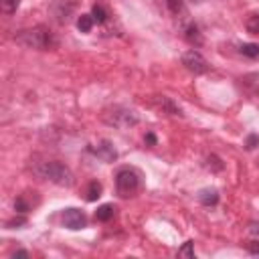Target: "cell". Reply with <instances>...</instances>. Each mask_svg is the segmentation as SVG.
Wrapping results in <instances>:
<instances>
[{
	"label": "cell",
	"mask_w": 259,
	"mask_h": 259,
	"mask_svg": "<svg viewBox=\"0 0 259 259\" xmlns=\"http://www.w3.org/2000/svg\"><path fill=\"white\" fill-rule=\"evenodd\" d=\"M14 40L26 49H40V51H47V49H53L57 47V40L53 38L51 30L47 26H34V28H24V30H18L14 34Z\"/></svg>",
	"instance_id": "obj_1"
},
{
	"label": "cell",
	"mask_w": 259,
	"mask_h": 259,
	"mask_svg": "<svg viewBox=\"0 0 259 259\" xmlns=\"http://www.w3.org/2000/svg\"><path fill=\"white\" fill-rule=\"evenodd\" d=\"M36 174L59 184V186H73L75 182V176L73 172L63 164V162H57V160H49V162H42L38 168H36Z\"/></svg>",
	"instance_id": "obj_2"
},
{
	"label": "cell",
	"mask_w": 259,
	"mask_h": 259,
	"mask_svg": "<svg viewBox=\"0 0 259 259\" xmlns=\"http://www.w3.org/2000/svg\"><path fill=\"white\" fill-rule=\"evenodd\" d=\"M101 119L107 123V125H113V127H132L138 123V113L134 109H127V107H121V105H113V107H107L103 109L101 113Z\"/></svg>",
	"instance_id": "obj_3"
},
{
	"label": "cell",
	"mask_w": 259,
	"mask_h": 259,
	"mask_svg": "<svg viewBox=\"0 0 259 259\" xmlns=\"http://www.w3.org/2000/svg\"><path fill=\"white\" fill-rule=\"evenodd\" d=\"M140 188V174L134 168H121L115 174V190L121 198H130Z\"/></svg>",
	"instance_id": "obj_4"
},
{
	"label": "cell",
	"mask_w": 259,
	"mask_h": 259,
	"mask_svg": "<svg viewBox=\"0 0 259 259\" xmlns=\"http://www.w3.org/2000/svg\"><path fill=\"white\" fill-rule=\"evenodd\" d=\"M61 221H63V227L65 229H71V231H81L87 227V217L81 208H75V206H69L63 210L61 214Z\"/></svg>",
	"instance_id": "obj_5"
},
{
	"label": "cell",
	"mask_w": 259,
	"mask_h": 259,
	"mask_svg": "<svg viewBox=\"0 0 259 259\" xmlns=\"http://www.w3.org/2000/svg\"><path fill=\"white\" fill-rule=\"evenodd\" d=\"M182 65H184L190 73H194V75H202V73L208 71L206 59H204L198 51H194V49H190V51H186V53L182 55Z\"/></svg>",
	"instance_id": "obj_6"
},
{
	"label": "cell",
	"mask_w": 259,
	"mask_h": 259,
	"mask_svg": "<svg viewBox=\"0 0 259 259\" xmlns=\"http://www.w3.org/2000/svg\"><path fill=\"white\" fill-rule=\"evenodd\" d=\"M89 152H93L99 160H103V162H113L115 158H117V152H115V148L111 146V142H107V140H101L97 146H89Z\"/></svg>",
	"instance_id": "obj_7"
},
{
	"label": "cell",
	"mask_w": 259,
	"mask_h": 259,
	"mask_svg": "<svg viewBox=\"0 0 259 259\" xmlns=\"http://www.w3.org/2000/svg\"><path fill=\"white\" fill-rule=\"evenodd\" d=\"M154 103H156L164 113H170V115H184L182 109H180L170 97H166V95H156V97H154Z\"/></svg>",
	"instance_id": "obj_8"
},
{
	"label": "cell",
	"mask_w": 259,
	"mask_h": 259,
	"mask_svg": "<svg viewBox=\"0 0 259 259\" xmlns=\"http://www.w3.org/2000/svg\"><path fill=\"white\" fill-rule=\"evenodd\" d=\"M184 38H186L190 45H194V47H200V45H202V34H200V30H198V26H196L194 22H188V24L184 26Z\"/></svg>",
	"instance_id": "obj_9"
},
{
	"label": "cell",
	"mask_w": 259,
	"mask_h": 259,
	"mask_svg": "<svg viewBox=\"0 0 259 259\" xmlns=\"http://www.w3.org/2000/svg\"><path fill=\"white\" fill-rule=\"evenodd\" d=\"M198 200L204 204V206H212L219 202V192L214 188H204L198 192Z\"/></svg>",
	"instance_id": "obj_10"
},
{
	"label": "cell",
	"mask_w": 259,
	"mask_h": 259,
	"mask_svg": "<svg viewBox=\"0 0 259 259\" xmlns=\"http://www.w3.org/2000/svg\"><path fill=\"white\" fill-rule=\"evenodd\" d=\"M115 217V206L113 204H101L97 210H95V219L101 221V223H107Z\"/></svg>",
	"instance_id": "obj_11"
},
{
	"label": "cell",
	"mask_w": 259,
	"mask_h": 259,
	"mask_svg": "<svg viewBox=\"0 0 259 259\" xmlns=\"http://www.w3.org/2000/svg\"><path fill=\"white\" fill-rule=\"evenodd\" d=\"M101 192H103V186H101V182H97V180H91L89 182V186H87V200L89 202H93V200H97L99 196H101Z\"/></svg>",
	"instance_id": "obj_12"
},
{
	"label": "cell",
	"mask_w": 259,
	"mask_h": 259,
	"mask_svg": "<svg viewBox=\"0 0 259 259\" xmlns=\"http://www.w3.org/2000/svg\"><path fill=\"white\" fill-rule=\"evenodd\" d=\"M239 53L245 55V57H249V59H257L259 57V45H255V42H243L239 47Z\"/></svg>",
	"instance_id": "obj_13"
},
{
	"label": "cell",
	"mask_w": 259,
	"mask_h": 259,
	"mask_svg": "<svg viewBox=\"0 0 259 259\" xmlns=\"http://www.w3.org/2000/svg\"><path fill=\"white\" fill-rule=\"evenodd\" d=\"M93 16L91 14H81L79 18H77V28L81 30V32H89L91 28H93Z\"/></svg>",
	"instance_id": "obj_14"
},
{
	"label": "cell",
	"mask_w": 259,
	"mask_h": 259,
	"mask_svg": "<svg viewBox=\"0 0 259 259\" xmlns=\"http://www.w3.org/2000/svg\"><path fill=\"white\" fill-rule=\"evenodd\" d=\"M91 16H93V20H95L97 24H103V22L107 20V12H105V8H103L101 4H93V8H91Z\"/></svg>",
	"instance_id": "obj_15"
},
{
	"label": "cell",
	"mask_w": 259,
	"mask_h": 259,
	"mask_svg": "<svg viewBox=\"0 0 259 259\" xmlns=\"http://www.w3.org/2000/svg\"><path fill=\"white\" fill-rule=\"evenodd\" d=\"M18 4H20V0H0V10L4 14H12V12H16Z\"/></svg>",
	"instance_id": "obj_16"
},
{
	"label": "cell",
	"mask_w": 259,
	"mask_h": 259,
	"mask_svg": "<svg viewBox=\"0 0 259 259\" xmlns=\"http://www.w3.org/2000/svg\"><path fill=\"white\" fill-rule=\"evenodd\" d=\"M194 243L192 241H186L180 249H178V257H186V259H194Z\"/></svg>",
	"instance_id": "obj_17"
},
{
	"label": "cell",
	"mask_w": 259,
	"mask_h": 259,
	"mask_svg": "<svg viewBox=\"0 0 259 259\" xmlns=\"http://www.w3.org/2000/svg\"><path fill=\"white\" fill-rule=\"evenodd\" d=\"M245 26H247V30H249L251 34H259V14L249 16L247 22H245Z\"/></svg>",
	"instance_id": "obj_18"
},
{
	"label": "cell",
	"mask_w": 259,
	"mask_h": 259,
	"mask_svg": "<svg viewBox=\"0 0 259 259\" xmlns=\"http://www.w3.org/2000/svg\"><path fill=\"white\" fill-rule=\"evenodd\" d=\"M206 166H208L210 170H214V172L223 170V162H221V160H219V156H214V154H210V156L206 158Z\"/></svg>",
	"instance_id": "obj_19"
},
{
	"label": "cell",
	"mask_w": 259,
	"mask_h": 259,
	"mask_svg": "<svg viewBox=\"0 0 259 259\" xmlns=\"http://www.w3.org/2000/svg\"><path fill=\"white\" fill-rule=\"evenodd\" d=\"M166 2H168V8H170L172 14H182V12H184L182 0H166Z\"/></svg>",
	"instance_id": "obj_20"
},
{
	"label": "cell",
	"mask_w": 259,
	"mask_h": 259,
	"mask_svg": "<svg viewBox=\"0 0 259 259\" xmlns=\"http://www.w3.org/2000/svg\"><path fill=\"white\" fill-rule=\"evenodd\" d=\"M14 208H16V212H28L30 210V204L24 200V196H18L14 200Z\"/></svg>",
	"instance_id": "obj_21"
},
{
	"label": "cell",
	"mask_w": 259,
	"mask_h": 259,
	"mask_svg": "<svg viewBox=\"0 0 259 259\" xmlns=\"http://www.w3.org/2000/svg\"><path fill=\"white\" fill-rule=\"evenodd\" d=\"M257 146H259V136L251 134V136L247 138V142H245V148H247V150H255Z\"/></svg>",
	"instance_id": "obj_22"
},
{
	"label": "cell",
	"mask_w": 259,
	"mask_h": 259,
	"mask_svg": "<svg viewBox=\"0 0 259 259\" xmlns=\"http://www.w3.org/2000/svg\"><path fill=\"white\" fill-rule=\"evenodd\" d=\"M247 251H249L251 255H259V243H255V241L247 243Z\"/></svg>",
	"instance_id": "obj_23"
},
{
	"label": "cell",
	"mask_w": 259,
	"mask_h": 259,
	"mask_svg": "<svg viewBox=\"0 0 259 259\" xmlns=\"http://www.w3.org/2000/svg\"><path fill=\"white\" fill-rule=\"evenodd\" d=\"M249 233L259 237V223H249Z\"/></svg>",
	"instance_id": "obj_24"
},
{
	"label": "cell",
	"mask_w": 259,
	"mask_h": 259,
	"mask_svg": "<svg viewBox=\"0 0 259 259\" xmlns=\"http://www.w3.org/2000/svg\"><path fill=\"white\" fill-rule=\"evenodd\" d=\"M24 223H26V219H24V217H20V219H16V221H10V223H8V227H10V229H14V225H16V227H20V225H24Z\"/></svg>",
	"instance_id": "obj_25"
},
{
	"label": "cell",
	"mask_w": 259,
	"mask_h": 259,
	"mask_svg": "<svg viewBox=\"0 0 259 259\" xmlns=\"http://www.w3.org/2000/svg\"><path fill=\"white\" fill-rule=\"evenodd\" d=\"M146 144H150V146H156V136L154 134H146Z\"/></svg>",
	"instance_id": "obj_26"
},
{
	"label": "cell",
	"mask_w": 259,
	"mask_h": 259,
	"mask_svg": "<svg viewBox=\"0 0 259 259\" xmlns=\"http://www.w3.org/2000/svg\"><path fill=\"white\" fill-rule=\"evenodd\" d=\"M12 257H28V251H22V249L20 251H14Z\"/></svg>",
	"instance_id": "obj_27"
},
{
	"label": "cell",
	"mask_w": 259,
	"mask_h": 259,
	"mask_svg": "<svg viewBox=\"0 0 259 259\" xmlns=\"http://www.w3.org/2000/svg\"><path fill=\"white\" fill-rule=\"evenodd\" d=\"M190 2H202V0H190Z\"/></svg>",
	"instance_id": "obj_28"
}]
</instances>
